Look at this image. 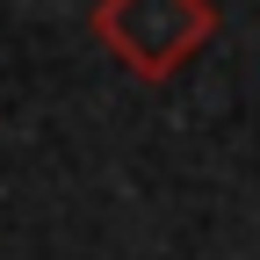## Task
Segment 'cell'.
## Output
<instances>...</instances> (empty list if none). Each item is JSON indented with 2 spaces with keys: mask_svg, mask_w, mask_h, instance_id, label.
Here are the masks:
<instances>
[{
  "mask_svg": "<svg viewBox=\"0 0 260 260\" xmlns=\"http://www.w3.org/2000/svg\"><path fill=\"white\" fill-rule=\"evenodd\" d=\"M102 51L138 80H174L217 37V0H94Z\"/></svg>",
  "mask_w": 260,
  "mask_h": 260,
  "instance_id": "obj_1",
  "label": "cell"
}]
</instances>
